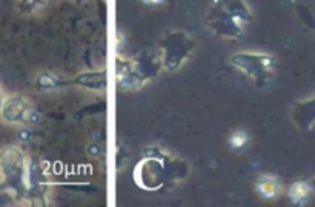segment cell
Returning a JSON list of instances; mask_svg holds the SVG:
<instances>
[{"label":"cell","mask_w":315,"mask_h":207,"mask_svg":"<svg viewBox=\"0 0 315 207\" xmlns=\"http://www.w3.org/2000/svg\"><path fill=\"white\" fill-rule=\"evenodd\" d=\"M291 118L295 123V126L301 131H309L315 126V95L294 103Z\"/></svg>","instance_id":"ba28073f"},{"label":"cell","mask_w":315,"mask_h":207,"mask_svg":"<svg viewBox=\"0 0 315 207\" xmlns=\"http://www.w3.org/2000/svg\"><path fill=\"white\" fill-rule=\"evenodd\" d=\"M195 49V40L185 31H171L160 42V63L162 66L174 72L183 66Z\"/></svg>","instance_id":"3957f363"},{"label":"cell","mask_w":315,"mask_h":207,"mask_svg":"<svg viewBox=\"0 0 315 207\" xmlns=\"http://www.w3.org/2000/svg\"><path fill=\"white\" fill-rule=\"evenodd\" d=\"M28 160L17 146H5L0 150V175L2 183L17 196L26 195Z\"/></svg>","instance_id":"7a4b0ae2"},{"label":"cell","mask_w":315,"mask_h":207,"mask_svg":"<svg viewBox=\"0 0 315 207\" xmlns=\"http://www.w3.org/2000/svg\"><path fill=\"white\" fill-rule=\"evenodd\" d=\"M231 65L243 72L255 85H265L272 74L275 66V59L265 53H254V51H241L235 53L229 59Z\"/></svg>","instance_id":"277c9868"},{"label":"cell","mask_w":315,"mask_h":207,"mask_svg":"<svg viewBox=\"0 0 315 207\" xmlns=\"http://www.w3.org/2000/svg\"><path fill=\"white\" fill-rule=\"evenodd\" d=\"M69 85V80H63L49 71H43L36 77V88L39 91H52L57 88H63Z\"/></svg>","instance_id":"30bf717a"},{"label":"cell","mask_w":315,"mask_h":207,"mask_svg":"<svg viewBox=\"0 0 315 207\" xmlns=\"http://www.w3.org/2000/svg\"><path fill=\"white\" fill-rule=\"evenodd\" d=\"M252 13L244 0H216L206 16V26L222 38H240Z\"/></svg>","instance_id":"6da1fadb"},{"label":"cell","mask_w":315,"mask_h":207,"mask_svg":"<svg viewBox=\"0 0 315 207\" xmlns=\"http://www.w3.org/2000/svg\"><path fill=\"white\" fill-rule=\"evenodd\" d=\"M246 141H248V135H246L243 131H237V132H234V134L231 135V138H229V144H231L234 149H240V147H243V146L246 144Z\"/></svg>","instance_id":"5bb4252c"},{"label":"cell","mask_w":315,"mask_h":207,"mask_svg":"<svg viewBox=\"0 0 315 207\" xmlns=\"http://www.w3.org/2000/svg\"><path fill=\"white\" fill-rule=\"evenodd\" d=\"M310 190H312V187H310L309 183H306V181H295L289 187V198L292 199V202L300 204V202H303L309 196Z\"/></svg>","instance_id":"7c38bea8"},{"label":"cell","mask_w":315,"mask_h":207,"mask_svg":"<svg viewBox=\"0 0 315 207\" xmlns=\"http://www.w3.org/2000/svg\"><path fill=\"white\" fill-rule=\"evenodd\" d=\"M154 75V62L143 63L142 60H132L123 56L116 57V81L122 91L138 89Z\"/></svg>","instance_id":"5b68a950"},{"label":"cell","mask_w":315,"mask_h":207,"mask_svg":"<svg viewBox=\"0 0 315 207\" xmlns=\"http://www.w3.org/2000/svg\"><path fill=\"white\" fill-rule=\"evenodd\" d=\"M137 175H143V178H137L140 187L154 190L163 184L165 163L162 161V158H146L137 166L135 177Z\"/></svg>","instance_id":"52a82bcc"},{"label":"cell","mask_w":315,"mask_h":207,"mask_svg":"<svg viewBox=\"0 0 315 207\" xmlns=\"http://www.w3.org/2000/svg\"><path fill=\"white\" fill-rule=\"evenodd\" d=\"M145 4H148V5H159V4H162L163 0H143Z\"/></svg>","instance_id":"9a60e30c"},{"label":"cell","mask_w":315,"mask_h":207,"mask_svg":"<svg viewBox=\"0 0 315 207\" xmlns=\"http://www.w3.org/2000/svg\"><path fill=\"white\" fill-rule=\"evenodd\" d=\"M0 117L5 123L10 125H25L29 123L32 118V108L31 103L25 95L13 94L4 98L2 106H0Z\"/></svg>","instance_id":"8992f818"},{"label":"cell","mask_w":315,"mask_h":207,"mask_svg":"<svg viewBox=\"0 0 315 207\" xmlns=\"http://www.w3.org/2000/svg\"><path fill=\"white\" fill-rule=\"evenodd\" d=\"M309 184H310V187L315 190V178H313V180H312V183H309Z\"/></svg>","instance_id":"2e32d148"},{"label":"cell","mask_w":315,"mask_h":207,"mask_svg":"<svg viewBox=\"0 0 315 207\" xmlns=\"http://www.w3.org/2000/svg\"><path fill=\"white\" fill-rule=\"evenodd\" d=\"M69 83L77 85L83 89L92 91V92H103L108 86V77L107 69H95V71H85L77 74Z\"/></svg>","instance_id":"9c48e42d"},{"label":"cell","mask_w":315,"mask_h":207,"mask_svg":"<svg viewBox=\"0 0 315 207\" xmlns=\"http://www.w3.org/2000/svg\"><path fill=\"white\" fill-rule=\"evenodd\" d=\"M48 0H16L17 8L22 14H34L40 11Z\"/></svg>","instance_id":"4fadbf2b"},{"label":"cell","mask_w":315,"mask_h":207,"mask_svg":"<svg viewBox=\"0 0 315 207\" xmlns=\"http://www.w3.org/2000/svg\"><path fill=\"white\" fill-rule=\"evenodd\" d=\"M257 190L263 198H275L282 190V184L275 177L263 175L257 181Z\"/></svg>","instance_id":"8fae6325"}]
</instances>
